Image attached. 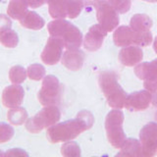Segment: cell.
<instances>
[{"label": "cell", "mask_w": 157, "mask_h": 157, "mask_svg": "<svg viewBox=\"0 0 157 157\" xmlns=\"http://www.w3.org/2000/svg\"><path fill=\"white\" fill-rule=\"evenodd\" d=\"M94 118L87 110H82L78 113L76 119L68 120L62 123H56L55 125L48 128L47 139L51 144L66 142L76 139L82 132H85L93 126Z\"/></svg>", "instance_id": "obj_1"}, {"label": "cell", "mask_w": 157, "mask_h": 157, "mask_svg": "<svg viewBox=\"0 0 157 157\" xmlns=\"http://www.w3.org/2000/svg\"><path fill=\"white\" fill-rule=\"evenodd\" d=\"M99 86L106 97L108 105L114 109L125 107L127 93L118 82V75L113 71L101 72L98 77Z\"/></svg>", "instance_id": "obj_2"}, {"label": "cell", "mask_w": 157, "mask_h": 157, "mask_svg": "<svg viewBox=\"0 0 157 157\" xmlns=\"http://www.w3.org/2000/svg\"><path fill=\"white\" fill-rule=\"evenodd\" d=\"M51 36L61 37L67 49H78L82 43V34L76 26L64 19H55L47 25Z\"/></svg>", "instance_id": "obj_3"}, {"label": "cell", "mask_w": 157, "mask_h": 157, "mask_svg": "<svg viewBox=\"0 0 157 157\" xmlns=\"http://www.w3.org/2000/svg\"><path fill=\"white\" fill-rule=\"evenodd\" d=\"M124 114L120 109L110 111L105 119V130L107 139L110 144L115 148L121 149L127 140V136L123 130Z\"/></svg>", "instance_id": "obj_4"}, {"label": "cell", "mask_w": 157, "mask_h": 157, "mask_svg": "<svg viewBox=\"0 0 157 157\" xmlns=\"http://www.w3.org/2000/svg\"><path fill=\"white\" fill-rule=\"evenodd\" d=\"M61 118V112L56 105L44 106L38 113L32 118H28L26 129L32 134H38L45 128L55 125Z\"/></svg>", "instance_id": "obj_5"}, {"label": "cell", "mask_w": 157, "mask_h": 157, "mask_svg": "<svg viewBox=\"0 0 157 157\" xmlns=\"http://www.w3.org/2000/svg\"><path fill=\"white\" fill-rule=\"evenodd\" d=\"M63 87L55 76L48 75L43 78L40 90L37 93V98L43 106L56 105L61 100Z\"/></svg>", "instance_id": "obj_6"}, {"label": "cell", "mask_w": 157, "mask_h": 157, "mask_svg": "<svg viewBox=\"0 0 157 157\" xmlns=\"http://www.w3.org/2000/svg\"><path fill=\"white\" fill-rule=\"evenodd\" d=\"M130 27L135 33V45L148 46L152 42L151 19L145 14H136L130 21Z\"/></svg>", "instance_id": "obj_7"}, {"label": "cell", "mask_w": 157, "mask_h": 157, "mask_svg": "<svg viewBox=\"0 0 157 157\" xmlns=\"http://www.w3.org/2000/svg\"><path fill=\"white\" fill-rule=\"evenodd\" d=\"M96 10V17L98 24L107 33L113 32L118 27L120 22L118 12L105 0H98L94 2Z\"/></svg>", "instance_id": "obj_8"}, {"label": "cell", "mask_w": 157, "mask_h": 157, "mask_svg": "<svg viewBox=\"0 0 157 157\" xmlns=\"http://www.w3.org/2000/svg\"><path fill=\"white\" fill-rule=\"evenodd\" d=\"M142 155L152 157L157 155V123L149 122L142 127L140 132Z\"/></svg>", "instance_id": "obj_9"}, {"label": "cell", "mask_w": 157, "mask_h": 157, "mask_svg": "<svg viewBox=\"0 0 157 157\" xmlns=\"http://www.w3.org/2000/svg\"><path fill=\"white\" fill-rule=\"evenodd\" d=\"M65 47L61 37L51 36L47 39L45 47L41 52V60L46 65H55L63 55V48Z\"/></svg>", "instance_id": "obj_10"}, {"label": "cell", "mask_w": 157, "mask_h": 157, "mask_svg": "<svg viewBox=\"0 0 157 157\" xmlns=\"http://www.w3.org/2000/svg\"><path fill=\"white\" fill-rule=\"evenodd\" d=\"M151 100L152 96L148 90L136 91L127 96L125 107L130 111H144L149 107Z\"/></svg>", "instance_id": "obj_11"}, {"label": "cell", "mask_w": 157, "mask_h": 157, "mask_svg": "<svg viewBox=\"0 0 157 157\" xmlns=\"http://www.w3.org/2000/svg\"><path fill=\"white\" fill-rule=\"evenodd\" d=\"M107 33H108L99 24L90 27L83 38V46L88 51H97L102 46L103 40Z\"/></svg>", "instance_id": "obj_12"}, {"label": "cell", "mask_w": 157, "mask_h": 157, "mask_svg": "<svg viewBox=\"0 0 157 157\" xmlns=\"http://www.w3.org/2000/svg\"><path fill=\"white\" fill-rule=\"evenodd\" d=\"M25 97V90L23 86L19 85H12L4 88L2 92L3 105L7 108L19 107L22 104Z\"/></svg>", "instance_id": "obj_13"}, {"label": "cell", "mask_w": 157, "mask_h": 157, "mask_svg": "<svg viewBox=\"0 0 157 157\" xmlns=\"http://www.w3.org/2000/svg\"><path fill=\"white\" fill-rule=\"evenodd\" d=\"M144 58V52L137 45L126 46L119 52V60L124 66L132 67L137 65Z\"/></svg>", "instance_id": "obj_14"}, {"label": "cell", "mask_w": 157, "mask_h": 157, "mask_svg": "<svg viewBox=\"0 0 157 157\" xmlns=\"http://www.w3.org/2000/svg\"><path fill=\"white\" fill-rule=\"evenodd\" d=\"M85 53L80 49H67L62 55V64L71 71H78L83 66Z\"/></svg>", "instance_id": "obj_15"}, {"label": "cell", "mask_w": 157, "mask_h": 157, "mask_svg": "<svg viewBox=\"0 0 157 157\" xmlns=\"http://www.w3.org/2000/svg\"><path fill=\"white\" fill-rule=\"evenodd\" d=\"M113 40L115 45L119 47H126L135 44V33L131 27L121 26L113 34Z\"/></svg>", "instance_id": "obj_16"}, {"label": "cell", "mask_w": 157, "mask_h": 157, "mask_svg": "<svg viewBox=\"0 0 157 157\" xmlns=\"http://www.w3.org/2000/svg\"><path fill=\"white\" fill-rule=\"evenodd\" d=\"M20 24L21 26L29 29H33V31H38V29H41L45 22H44V19L39 16V15L34 12V11H28L27 14L20 20Z\"/></svg>", "instance_id": "obj_17"}, {"label": "cell", "mask_w": 157, "mask_h": 157, "mask_svg": "<svg viewBox=\"0 0 157 157\" xmlns=\"http://www.w3.org/2000/svg\"><path fill=\"white\" fill-rule=\"evenodd\" d=\"M27 0H10L7 8V14L14 20H21L29 11Z\"/></svg>", "instance_id": "obj_18"}, {"label": "cell", "mask_w": 157, "mask_h": 157, "mask_svg": "<svg viewBox=\"0 0 157 157\" xmlns=\"http://www.w3.org/2000/svg\"><path fill=\"white\" fill-rule=\"evenodd\" d=\"M48 12L53 19H64L68 17L67 0H47Z\"/></svg>", "instance_id": "obj_19"}, {"label": "cell", "mask_w": 157, "mask_h": 157, "mask_svg": "<svg viewBox=\"0 0 157 157\" xmlns=\"http://www.w3.org/2000/svg\"><path fill=\"white\" fill-rule=\"evenodd\" d=\"M119 156H144L140 142L136 139H127L124 145L121 147Z\"/></svg>", "instance_id": "obj_20"}, {"label": "cell", "mask_w": 157, "mask_h": 157, "mask_svg": "<svg viewBox=\"0 0 157 157\" xmlns=\"http://www.w3.org/2000/svg\"><path fill=\"white\" fill-rule=\"evenodd\" d=\"M135 74L137 78L142 81L152 80V78H157V74L151 62H144L137 64L135 68Z\"/></svg>", "instance_id": "obj_21"}, {"label": "cell", "mask_w": 157, "mask_h": 157, "mask_svg": "<svg viewBox=\"0 0 157 157\" xmlns=\"http://www.w3.org/2000/svg\"><path fill=\"white\" fill-rule=\"evenodd\" d=\"M8 121L11 123L12 125L15 126H20L23 125L24 123H26L28 120V112L27 110L23 107H15V108H10L7 114Z\"/></svg>", "instance_id": "obj_22"}, {"label": "cell", "mask_w": 157, "mask_h": 157, "mask_svg": "<svg viewBox=\"0 0 157 157\" xmlns=\"http://www.w3.org/2000/svg\"><path fill=\"white\" fill-rule=\"evenodd\" d=\"M0 43L7 48H14L19 43V36L12 29H6L0 32Z\"/></svg>", "instance_id": "obj_23"}, {"label": "cell", "mask_w": 157, "mask_h": 157, "mask_svg": "<svg viewBox=\"0 0 157 157\" xmlns=\"http://www.w3.org/2000/svg\"><path fill=\"white\" fill-rule=\"evenodd\" d=\"M86 5V0H67V13L70 19H75Z\"/></svg>", "instance_id": "obj_24"}, {"label": "cell", "mask_w": 157, "mask_h": 157, "mask_svg": "<svg viewBox=\"0 0 157 157\" xmlns=\"http://www.w3.org/2000/svg\"><path fill=\"white\" fill-rule=\"evenodd\" d=\"M27 70L22 66H14L9 71V78L12 83L20 85L27 78Z\"/></svg>", "instance_id": "obj_25"}, {"label": "cell", "mask_w": 157, "mask_h": 157, "mask_svg": "<svg viewBox=\"0 0 157 157\" xmlns=\"http://www.w3.org/2000/svg\"><path fill=\"white\" fill-rule=\"evenodd\" d=\"M61 154L66 157L81 156V148L76 141H66L61 147Z\"/></svg>", "instance_id": "obj_26"}, {"label": "cell", "mask_w": 157, "mask_h": 157, "mask_svg": "<svg viewBox=\"0 0 157 157\" xmlns=\"http://www.w3.org/2000/svg\"><path fill=\"white\" fill-rule=\"evenodd\" d=\"M28 77L33 81H40L45 77V68L41 64H32L27 69Z\"/></svg>", "instance_id": "obj_27"}, {"label": "cell", "mask_w": 157, "mask_h": 157, "mask_svg": "<svg viewBox=\"0 0 157 157\" xmlns=\"http://www.w3.org/2000/svg\"><path fill=\"white\" fill-rule=\"evenodd\" d=\"M111 6L114 8L118 13L125 14L131 9V0H107Z\"/></svg>", "instance_id": "obj_28"}, {"label": "cell", "mask_w": 157, "mask_h": 157, "mask_svg": "<svg viewBox=\"0 0 157 157\" xmlns=\"http://www.w3.org/2000/svg\"><path fill=\"white\" fill-rule=\"evenodd\" d=\"M14 129L12 126H10L6 123L0 124V144L7 142L14 136Z\"/></svg>", "instance_id": "obj_29"}, {"label": "cell", "mask_w": 157, "mask_h": 157, "mask_svg": "<svg viewBox=\"0 0 157 157\" xmlns=\"http://www.w3.org/2000/svg\"><path fill=\"white\" fill-rule=\"evenodd\" d=\"M144 86L146 90H148L151 93L152 100L151 103L155 107H157V78H152V80L144 81Z\"/></svg>", "instance_id": "obj_30"}, {"label": "cell", "mask_w": 157, "mask_h": 157, "mask_svg": "<svg viewBox=\"0 0 157 157\" xmlns=\"http://www.w3.org/2000/svg\"><path fill=\"white\" fill-rule=\"evenodd\" d=\"M12 27V22L11 20L7 17L6 15L0 14V32L6 29H11Z\"/></svg>", "instance_id": "obj_31"}, {"label": "cell", "mask_w": 157, "mask_h": 157, "mask_svg": "<svg viewBox=\"0 0 157 157\" xmlns=\"http://www.w3.org/2000/svg\"><path fill=\"white\" fill-rule=\"evenodd\" d=\"M29 7L31 8H39L42 5L47 3V0H27Z\"/></svg>", "instance_id": "obj_32"}, {"label": "cell", "mask_w": 157, "mask_h": 157, "mask_svg": "<svg viewBox=\"0 0 157 157\" xmlns=\"http://www.w3.org/2000/svg\"><path fill=\"white\" fill-rule=\"evenodd\" d=\"M5 155H26L28 156V153L20 148H13L7 151L6 153H5Z\"/></svg>", "instance_id": "obj_33"}, {"label": "cell", "mask_w": 157, "mask_h": 157, "mask_svg": "<svg viewBox=\"0 0 157 157\" xmlns=\"http://www.w3.org/2000/svg\"><path fill=\"white\" fill-rule=\"evenodd\" d=\"M153 49H154V51H155L156 54H157V36L155 37L154 42H153Z\"/></svg>", "instance_id": "obj_34"}, {"label": "cell", "mask_w": 157, "mask_h": 157, "mask_svg": "<svg viewBox=\"0 0 157 157\" xmlns=\"http://www.w3.org/2000/svg\"><path fill=\"white\" fill-rule=\"evenodd\" d=\"M151 63H152V65H153L154 70H155V72H156V74H157V59H155V60H153Z\"/></svg>", "instance_id": "obj_35"}, {"label": "cell", "mask_w": 157, "mask_h": 157, "mask_svg": "<svg viewBox=\"0 0 157 157\" xmlns=\"http://www.w3.org/2000/svg\"><path fill=\"white\" fill-rule=\"evenodd\" d=\"M144 1H147V2H157V0H144Z\"/></svg>", "instance_id": "obj_36"}, {"label": "cell", "mask_w": 157, "mask_h": 157, "mask_svg": "<svg viewBox=\"0 0 157 157\" xmlns=\"http://www.w3.org/2000/svg\"><path fill=\"white\" fill-rule=\"evenodd\" d=\"M155 120L157 121V112L155 113Z\"/></svg>", "instance_id": "obj_37"}, {"label": "cell", "mask_w": 157, "mask_h": 157, "mask_svg": "<svg viewBox=\"0 0 157 157\" xmlns=\"http://www.w3.org/2000/svg\"><path fill=\"white\" fill-rule=\"evenodd\" d=\"M93 1H98V0H93Z\"/></svg>", "instance_id": "obj_38"}, {"label": "cell", "mask_w": 157, "mask_h": 157, "mask_svg": "<svg viewBox=\"0 0 157 157\" xmlns=\"http://www.w3.org/2000/svg\"><path fill=\"white\" fill-rule=\"evenodd\" d=\"M0 2H1V0H0Z\"/></svg>", "instance_id": "obj_39"}]
</instances>
